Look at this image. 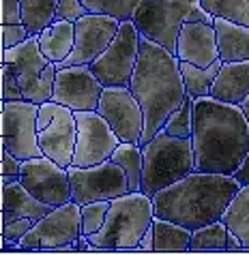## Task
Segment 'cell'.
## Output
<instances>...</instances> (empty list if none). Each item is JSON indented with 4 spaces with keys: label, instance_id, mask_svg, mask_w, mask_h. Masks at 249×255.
I'll return each instance as SVG.
<instances>
[{
    "label": "cell",
    "instance_id": "1",
    "mask_svg": "<svg viewBox=\"0 0 249 255\" xmlns=\"http://www.w3.org/2000/svg\"><path fill=\"white\" fill-rule=\"evenodd\" d=\"M196 172L234 176L249 154V120L241 105L194 97Z\"/></svg>",
    "mask_w": 249,
    "mask_h": 255
},
{
    "label": "cell",
    "instance_id": "2",
    "mask_svg": "<svg viewBox=\"0 0 249 255\" xmlns=\"http://www.w3.org/2000/svg\"><path fill=\"white\" fill-rule=\"evenodd\" d=\"M129 88L144 112V135L140 144L144 146L163 129L168 116L179 108L187 95L181 73V60L166 47L140 37L138 65Z\"/></svg>",
    "mask_w": 249,
    "mask_h": 255
},
{
    "label": "cell",
    "instance_id": "3",
    "mask_svg": "<svg viewBox=\"0 0 249 255\" xmlns=\"http://www.w3.org/2000/svg\"><path fill=\"white\" fill-rule=\"evenodd\" d=\"M239 189L241 182L237 176L191 172L183 180L153 195L155 217L168 219L196 232L219 221Z\"/></svg>",
    "mask_w": 249,
    "mask_h": 255
},
{
    "label": "cell",
    "instance_id": "4",
    "mask_svg": "<svg viewBox=\"0 0 249 255\" xmlns=\"http://www.w3.org/2000/svg\"><path fill=\"white\" fill-rule=\"evenodd\" d=\"M153 197L142 191L125 193L110 200L103 228L90 234L88 240L99 251H138V243L153 225Z\"/></svg>",
    "mask_w": 249,
    "mask_h": 255
},
{
    "label": "cell",
    "instance_id": "5",
    "mask_svg": "<svg viewBox=\"0 0 249 255\" xmlns=\"http://www.w3.org/2000/svg\"><path fill=\"white\" fill-rule=\"evenodd\" d=\"M142 193L148 197L157 195L185 176L196 172V152L191 137H174L159 131L148 144L142 146Z\"/></svg>",
    "mask_w": 249,
    "mask_h": 255
},
{
    "label": "cell",
    "instance_id": "6",
    "mask_svg": "<svg viewBox=\"0 0 249 255\" xmlns=\"http://www.w3.org/2000/svg\"><path fill=\"white\" fill-rule=\"evenodd\" d=\"M0 65H9L13 69L24 99L37 105L52 101L58 69H56V62H52L41 52L37 34H30L24 43L15 47L2 49V62Z\"/></svg>",
    "mask_w": 249,
    "mask_h": 255
},
{
    "label": "cell",
    "instance_id": "7",
    "mask_svg": "<svg viewBox=\"0 0 249 255\" xmlns=\"http://www.w3.org/2000/svg\"><path fill=\"white\" fill-rule=\"evenodd\" d=\"M82 236V208L77 202H67L52 208L43 219L34 221L30 232L19 240L17 251L69 253L80 251L77 238Z\"/></svg>",
    "mask_w": 249,
    "mask_h": 255
},
{
    "label": "cell",
    "instance_id": "8",
    "mask_svg": "<svg viewBox=\"0 0 249 255\" xmlns=\"http://www.w3.org/2000/svg\"><path fill=\"white\" fill-rule=\"evenodd\" d=\"M191 9L194 2H185V0H142L133 13V24L140 37L174 54L179 32L187 22Z\"/></svg>",
    "mask_w": 249,
    "mask_h": 255
},
{
    "label": "cell",
    "instance_id": "9",
    "mask_svg": "<svg viewBox=\"0 0 249 255\" xmlns=\"http://www.w3.org/2000/svg\"><path fill=\"white\" fill-rule=\"evenodd\" d=\"M140 54V32L133 19L120 22V28L112 43L101 52V56L92 62L90 71L103 86H125L129 88L133 71L138 65Z\"/></svg>",
    "mask_w": 249,
    "mask_h": 255
},
{
    "label": "cell",
    "instance_id": "10",
    "mask_svg": "<svg viewBox=\"0 0 249 255\" xmlns=\"http://www.w3.org/2000/svg\"><path fill=\"white\" fill-rule=\"evenodd\" d=\"M67 169L71 180V200L77 202L80 206L88 202L114 200L118 195L131 193L125 169L112 159L90 167L69 165Z\"/></svg>",
    "mask_w": 249,
    "mask_h": 255
},
{
    "label": "cell",
    "instance_id": "11",
    "mask_svg": "<svg viewBox=\"0 0 249 255\" xmlns=\"http://www.w3.org/2000/svg\"><path fill=\"white\" fill-rule=\"evenodd\" d=\"M39 105L19 99V101H2V148L13 152L17 159H34L43 157L39 146V129H37Z\"/></svg>",
    "mask_w": 249,
    "mask_h": 255
},
{
    "label": "cell",
    "instance_id": "12",
    "mask_svg": "<svg viewBox=\"0 0 249 255\" xmlns=\"http://www.w3.org/2000/svg\"><path fill=\"white\" fill-rule=\"evenodd\" d=\"M97 112L101 114L112 131L118 135L120 141L142 144L144 135V112L142 105L131 93V88L125 86H105L101 99H99Z\"/></svg>",
    "mask_w": 249,
    "mask_h": 255
},
{
    "label": "cell",
    "instance_id": "13",
    "mask_svg": "<svg viewBox=\"0 0 249 255\" xmlns=\"http://www.w3.org/2000/svg\"><path fill=\"white\" fill-rule=\"evenodd\" d=\"M75 118H77V141L71 165L90 167L112 159L120 139L112 131L108 120L99 112H75Z\"/></svg>",
    "mask_w": 249,
    "mask_h": 255
},
{
    "label": "cell",
    "instance_id": "14",
    "mask_svg": "<svg viewBox=\"0 0 249 255\" xmlns=\"http://www.w3.org/2000/svg\"><path fill=\"white\" fill-rule=\"evenodd\" d=\"M19 182L37 197V200L49 204V206H62L71 202V180L69 169L58 165L49 157H34L22 161V174Z\"/></svg>",
    "mask_w": 249,
    "mask_h": 255
},
{
    "label": "cell",
    "instance_id": "15",
    "mask_svg": "<svg viewBox=\"0 0 249 255\" xmlns=\"http://www.w3.org/2000/svg\"><path fill=\"white\" fill-rule=\"evenodd\" d=\"M120 28L116 17L86 13L82 19L75 22V45L65 60L56 62V69L75 67V65H92L105 47L112 43Z\"/></svg>",
    "mask_w": 249,
    "mask_h": 255
},
{
    "label": "cell",
    "instance_id": "16",
    "mask_svg": "<svg viewBox=\"0 0 249 255\" xmlns=\"http://www.w3.org/2000/svg\"><path fill=\"white\" fill-rule=\"evenodd\" d=\"M103 88L88 65L62 67L56 73L52 101L73 112H97Z\"/></svg>",
    "mask_w": 249,
    "mask_h": 255
},
{
    "label": "cell",
    "instance_id": "17",
    "mask_svg": "<svg viewBox=\"0 0 249 255\" xmlns=\"http://www.w3.org/2000/svg\"><path fill=\"white\" fill-rule=\"evenodd\" d=\"M77 141V118L75 112L56 103L54 116L47 123L45 129L39 131V146L45 157L56 161L62 167H69L73 163Z\"/></svg>",
    "mask_w": 249,
    "mask_h": 255
},
{
    "label": "cell",
    "instance_id": "18",
    "mask_svg": "<svg viewBox=\"0 0 249 255\" xmlns=\"http://www.w3.org/2000/svg\"><path fill=\"white\" fill-rule=\"evenodd\" d=\"M176 58L191 62L196 67H209L219 60L217 32L209 22H185L179 41H176Z\"/></svg>",
    "mask_w": 249,
    "mask_h": 255
},
{
    "label": "cell",
    "instance_id": "19",
    "mask_svg": "<svg viewBox=\"0 0 249 255\" xmlns=\"http://www.w3.org/2000/svg\"><path fill=\"white\" fill-rule=\"evenodd\" d=\"M0 193H2V200H0V228H4V225H9L11 221L22 217L39 221L54 208L49 204L37 200L19 182V178H13V176H2L0 178Z\"/></svg>",
    "mask_w": 249,
    "mask_h": 255
},
{
    "label": "cell",
    "instance_id": "20",
    "mask_svg": "<svg viewBox=\"0 0 249 255\" xmlns=\"http://www.w3.org/2000/svg\"><path fill=\"white\" fill-rule=\"evenodd\" d=\"M247 95H249V60L224 62L217 73V80L213 82L209 97L232 105H241Z\"/></svg>",
    "mask_w": 249,
    "mask_h": 255
},
{
    "label": "cell",
    "instance_id": "21",
    "mask_svg": "<svg viewBox=\"0 0 249 255\" xmlns=\"http://www.w3.org/2000/svg\"><path fill=\"white\" fill-rule=\"evenodd\" d=\"M215 32H217V49L219 58L224 62H241L249 60V28L243 24L230 22L224 17H215Z\"/></svg>",
    "mask_w": 249,
    "mask_h": 255
},
{
    "label": "cell",
    "instance_id": "22",
    "mask_svg": "<svg viewBox=\"0 0 249 255\" xmlns=\"http://www.w3.org/2000/svg\"><path fill=\"white\" fill-rule=\"evenodd\" d=\"M39 37V47L41 52L52 62H60L73 52L75 45V24L65 22V19H54Z\"/></svg>",
    "mask_w": 249,
    "mask_h": 255
},
{
    "label": "cell",
    "instance_id": "23",
    "mask_svg": "<svg viewBox=\"0 0 249 255\" xmlns=\"http://www.w3.org/2000/svg\"><path fill=\"white\" fill-rule=\"evenodd\" d=\"M222 221L228 225V230L243 240L245 251H249V185H241L237 195L228 204Z\"/></svg>",
    "mask_w": 249,
    "mask_h": 255
},
{
    "label": "cell",
    "instance_id": "24",
    "mask_svg": "<svg viewBox=\"0 0 249 255\" xmlns=\"http://www.w3.org/2000/svg\"><path fill=\"white\" fill-rule=\"evenodd\" d=\"M153 230H155V251H189L191 243V230L183 225L168 221V219H153Z\"/></svg>",
    "mask_w": 249,
    "mask_h": 255
},
{
    "label": "cell",
    "instance_id": "25",
    "mask_svg": "<svg viewBox=\"0 0 249 255\" xmlns=\"http://www.w3.org/2000/svg\"><path fill=\"white\" fill-rule=\"evenodd\" d=\"M224 60L219 58L209 67H196L191 62L181 60V73H183V82H185V90L191 97H209L213 82L217 80V73L222 69Z\"/></svg>",
    "mask_w": 249,
    "mask_h": 255
},
{
    "label": "cell",
    "instance_id": "26",
    "mask_svg": "<svg viewBox=\"0 0 249 255\" xmlns=\"http://www.w3.org/2000/svg\"><path fill=\"white\" fill-rule=\"evenodd\" d=\"M112 161H116L120 167L125 169L127 180H129V191L142 189V167H144V159H142V146L131 144V141H120L118 148L112 154Z\"/></svg>",
    "mask_w": 249,
    "mask_h": 255
},
{
    "label": "cell",
    "instance_id": "27",
    "mask_svg": "<svg viewBox=\"0 0 249 255\" xmlns=\"http://www.w3.org/2000/svg\"><path fill=\"white\" fill-rule=\"evenodd\" d=\"M58 0H22V22L30 34H41L56 19Z\"/></svg>",
    "mask_w": 249,
    "mask_h": 255
},
{
    "label": "cell",
    "instance_id": "28",
    "mask_svg": "<svg viewBox=\"0 0 249 255\" xmlns=\"http://www.w3.org/2000/svg\"><path fill=\"white\" fill-rule=\"evenodd\" d=\"M228 225L219 219L191 234L189 251H228Z\"/></svg>",
    "mask_w": 249,
    "mask_h": 255
},
{
    "label": "cell",
    "instance_id": "29",
    "mask_svg": "<svg viewBox=\"0 0 249 255\" xmlns=\"http://www.w3.org/2000/svg\"><path fill=\"white\" fill-rule=\"evenodd\" d=\"M200 4L211 15L249 28V0H200Z\"/></svg>",
    "mask_w": 249,
    "mask_h": 255
},
{
    "label": "cell",
    "instance_id": "30",
    "mask_svg": "<svg viewBox=\"0 0 249 255\" xmlns=\"http://www.w3.org/2000/svg\"><path fill=\"white\" fill-rule=\"evenodd\" d=\"M161 131H166L174 137H191V131H194V97L189 93L185 95L179 108L168 116Z\"/></svg>",
    "mask_w": 249,
    "mask_h": 255
},
{
    "label": "cell",
    "instance_id": "31",
    "mask_svg": "<svg viewBox=\"0 0 249 255\" xmlns=\"http://www.w3.org/2000/svg\"><path fill=\"white\" fill-rule=\"evenodd\" d=\"M82 2L88 9V13L116 17L118 22H129V19H133V13H136L142 0H82Z\"/></svg>",
    "mask_w": 249,
    "mask_h": 255
},
{
    "label": "cell",
    "instance_id": "32",
    "mask_svg": "<svg viewBox=\"0 0 249 255\" xmlns=\"http://www.w3.org/2000/svg\"><path fill=\"white\" fill-rule=\"evenodd\" d=\"M82 234L90 236L103 228L105 217L110 210V200H97V202H88L82 204Z\"/></svg>",
    "mask_w": 249,
    "mask_h": 255
},
{
    "label": "cell",
    "instance_id": "33",
    "mask_svg": "<svg viewBox=\"0 0 249 255\" xmlns=\"http://www.w3.org/2000/svg\"><path fill=\"white\" fill-rule=\"evenodd\" d=\"M0 77H2V82H0V101H19V99H24L17 77L9 65H0Z\"/></svg>",
    "mask_w": 249,
    "mask_h": 255
},
{
    "label": "cell",
    "instance_id": "34",
    "mask_svg": "<svg viewBox=\"0 0 249 255\" xmlns=\"http://www.w3.org/2000/svg\"><path fill=\"white\" fill-rule=\"evenodd\" d=\"M30 37V30L24 24H0V39H2V49L15 47Z\"/></svg>",
    "mask_w": 249,
    "mask_h": 255
},
{
    "label": "cell",
    "instance_id": "35",
    "mask_svg": "<svg viewBox=\"0 0 249 255\" xmlns=\"http://www.w3.org/2000/svg\"><path fill=\"white\" fill-rule=\"evenodd\" d=\"M88 13L82 0H58V11H56V19H65V22H77Z\"/></svg>",
    "mask_w": 249,
    "mask_h": 255
},
{
    "label": "cell",
    "instance_id": "36",
    "mask_svg": "<svg viewBox=\"0 0 249 255\" xmlns=\"http://www.w3.org/2000/svg\"><path fill=\"white\" fill-rule=\"evenodd\" d=\"M34 225L32 219L28 217H22V219H15V221H11L9 225H4L2 230H0V236L2 238H9V240H15V243H19L28 232H30V228Z\"/></svg>",
    "mask_w": 249,
    "mask_h": 255
},
{
    "label": "cell",
    "instance_id": "37",
    "mask_svg": "<svg viewBox=\"0 0 249 255\" xmlns=\"http://www.w3.org/2000/svg\"><path fill=\"white\" fill-rule=\"evenodd\" d=\"M19 174H22V159H17L13 152L2 148V152H0V176L19 178Z\"/></svg>",
    "mask_w": 249,
    "mask_h": 255
},
{
    "label": "cell",
    "instance_id": "38",
    "mask_svg": "<svg viewBox=\"0 0 249 255\" xmlns=\"http://www.w3.org/2000/svg\"><path fill=\"white\" fill-rule=\"evenodd\" d=\"M0 24H24L22 22V0H2Z\"/></svg>",
    "mask_w": 249,
    "mask_h": 255
},
{
    "label": "cell",
    "instance_id": "39",
    "mask_svg": "<svg viewBox=\"0 0 249 255\" xmlns=\"http://www.w3.org/2000/svg\"><path fill=\"white\" fill-rule=\"evenodd\" d=\"M138 251H144V253L155 251V230H153V225L144 232V236H142V240L138 243Z\"/></svg>",
    "mask_w": 249,
    "mask_h": 255
},
{
    "label": "cell",
    "instance_id": "40",
    "mask_svg": "<svg viewBox=\"0 0 249 255\" xmlns=\"http://www.w3.org/2000/svg\"><path fill=\"white\" fill-rule=\"evenodd\" d=\"M237 180L241 182V185H249V154L245 157V161H243V165H241L239 169H237Z\"/></svg>",
    "mask_w": 249,
    "mask_h": 255
},
{
    "label": "cell",
    "instance_id": "41",
    "mask_svg": "<svg viewBox=\"0 0 249 255\" xmlns=\"http://www.w3.org/2000/svg\"><path fill=\"white\" fill-rule=\"evenodd\" d=\"M241 110H243V112H245V116H247V120H249V95L245 97V101H243V103H241Z\"/></svg>",
    "mask_w": 249,
    "mask_h": 255
},
{
    "label": "cell",
    "instance_id": "42",
    "mask_svg": "<svg viewBox=\"0 0 249 255\" xmlns=\"http://www.w3.org/2000/svg\"><path fill=\"white\" fill-rule=\"evenodd\" d=\"M185 2H194V4H200V0H185Z\"/></svg>",
    "mask_w": 249,
    "mask_h": 255
}]
</instances>
